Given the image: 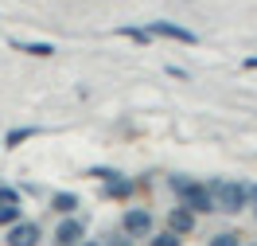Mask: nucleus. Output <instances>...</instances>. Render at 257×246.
<instances>
[{
    "instance_id": "1a4fd4ad",
    "label": "nucleus",
    "mask_w": 257,
    "mask_h": 246,
    "mask_svg": "<svg viewBox=\"0 0 257 246\" xmlns=\"http://www.w3.org/2000/svg\"><path fill=\"white\" fill-rule=\"evenodd\" d=\"M74 207H78V196H74V192H55V196H51V211L70 215Z\"/></svg>"
},
{
    "instance_id": "7ed1b4c3",
    "label": "nucleus",
    "mask_w": 257,
    "mask_h": 246,
    "mask_svg": "<svg viewBox=\"0 0 257 246\" xmlns=\"http://www.w3.org/2000/svg\"><path fill=\"white\" fill-rule=\"evenodd\" d=\"M148 35H164V39H179V43H199V35L191 32V28H179V24H172V20H152V24H145Z\"/></svg>"
},
{
    "instance_id": "9d476101",
    "label": "nucleus",
    "mask_w": 257,
    "mask_h": 246,
    "mask_svg": "<svg viewBox=\"0 0 257 246\" xmlns=\"http://www.w3.org/2000/svg\"><path fill=\"white\" fill-rule=\"evenodd\" d=\"M12 47H16V51H28V55H43V59H47V55H55V47H51V43H20V39H12Z\"/></svg>"
},
{
    "instance_id": "39448f33",
    "label": "nucleus",
    "mask_w": 257,
    "mask_h": 246,
    "mask_svg": "<svg viewBox=\"0 0 257 246\" xmlns=\"http://www.w3.org/2000/svg\"><path fill=\"white\" fill-rule=\"evenodd\" d=\"M82 234H86V219L66 215L63 223L55 227V238H51V242H55V246H78V242H82Z\"/></svg>"
},
{
    "instance_id": "0eeeda50",
    "label": "nucleus",
    "mask_w": 257,
    "mask_h": 246,
    "mask_svg": "<svg viewBox=\"0 0 257 246\" xmlns=\"http://www.w3.org/2000/svg\"><path fill=\"white\" fill-rule=\"evenodd\" d=\"M191 227H195V211H191V207H172V211H168V230L187 234Z\"/></svg>"
},
{
    "instance_id": "f8f14e48",
    "label": "nucleus",
    "mask_w": 257,
    "mask_h": 246,
    "mask_svg": "<svg viewBox=\"0 0 257 246\" xmlns=\"http://www.w3.org/2000/svg\"><path fill=\"white\" fill-rule=\"evenodd\" d=\"M16 219H20V203H0V223L4 227H12Z\"/></svg>"
},
{
    "instance_id": "2eb2a0df",
    "label": "nucleus",
    "mask_w": 257,
    "mask_h": 246,
    "mask_svg": "<svg viewBox=\"0 0 257 246\" xmlns=\"http://www.w3.org/2000/svg\"><path fill=\"white\" fill-rule=\"evenodd\" d=\"M0 203H20V192H12V188H0Z\"/></svg>"
},
{
    "instance_id": "9b49d317",
    "label": "nucleus",
    "mask_w": 257,
    "mask_h": 246,
    "mask_svg": "<svg viewBox=\"0 0 257 246\" xmlns=\"http://www.w3.org/2000/svg\"><path fill=\"white\" fill-rule=\"evenodd\" d=\"M179 238H183V234H176V230H164V234H152V238H148V246H179Z\"/></svg>"
},
{
    "instance_id": "20e7f679",
    "label": "nucleus",
    "mask_w": 257,
    "mask_h": 246,
    "mask_svg": "<svg viewBox=\"0 0 257 246\" xmlns=\"http://www.w3.org/2000/svg\"><path fill=\"white\" fill-rule=\"evenodd\" d=\"M121 227H125L128 238H148L152 234V211L148 207H133V211H125Z\"/></svg>"
},
{
    "instance_id": "f257e3e1",
    "label": "nucleus",
    "mask_w": 257,
    "mask_h": 246,
    "mask_svg": "<svg viewBox=\"0 0 257 246\" xmlns=\"http://www.w3.org/2000/svg\"><path fill=\"white\" fill-rule=\"evenodd\" d=\"M172 192H176V196L183 199V207H191L195 215L214 211V196H210L207 184H195V180H187V176H172Z\"/></svg>"
},
{
    "instance_id": "6ab92c4d",
    "label": "nucleus",
    "mask_w": 257,
    "mask_h": 246,
    "mask_svg": "<svg viewBox=\"0 0 257 246\" xmlns=\"http://www.w3.org/2000/svg\"><path fill=\"white\" fill-rule=\"evenodd\" d=\"M78 246H97V242H78Z\"/></svg>"
},
{
    "instance_id": "f03ea898",
    "label": "nucleus",
    "mask_w": 257,
    "mask_h": 246,
    "mask_svg": "<svg viewBox=\"0 0 257 246\" xmlns=\"http://www.w3.org/2000/svg\"><path fill=\"white\" fill-rule=\"evenodd\" d=\"M210 196H214V207H218V211H226V215H238L241 207L249 203V188L218 180V184H210Z\"/></svg>"
},
{
    "instance_id": "a211bd4d",
    "label": "nucleus",
    "mask_w": 257,
    "mask_h": 246,
    "mask_svg": "<svg viewBox=\"0 0 257 246\" xmlns=\"http://www.w3.org/2000/svg\"><path fill=\"white\" fill-rule=\"evenodd\" d=\"M249 196H253V199H257V188H249Z\"/></svg>"
},
{
    "instance_id": "dca6fc26",
    "label": "nucleus",
    "mask_w": 257,
    "mask_h": 246,
    "mask_svg": "<svg viewBox=\"0 0 257 246\" xmlns=\"http://www.w3.org/2000/svg\"><path fill=\"white\" fill-rule=\"evenodd\" d=\"M109 246H128V234H117V238L109 234Z\"/></svg>"
},
{
    "instance_id": "423d86ee",
    "label": "nucleus",
    "mask_w": 257,
    "mask_h": 246,
    "mask_svg": "<svg viewBox=\"0 0 257 246\" xmlns=\"http://www.w3.org/2000/svg\"><path fill=\"white\" fill-rule=\"evenodd\" d=\"M43 238V230L39 223H28V219H16L12 227H8V246H39Z\"/></svg>"
},
{
    "instance_id": "4468645a",
    "label": "nucleus",
    "mask_w": 257,
    "mask_h": 246,
    "mask_svg": "<svg viewBox=\"0 0 257 246\" xmlns=\"http://www.w3.org/2000/svg\"><path fill=\"white\" fill-rule=\"evenodd\" d=\"M32 137V129H12L8 133V145H20V141H28Z\"/></svg>"
},
{
    "instance_id": "ddd939ff",
    "label": "nucleus",
    "mask_w": 257,
    "mask_h": 246,
    "mask_svg": "<svg viewBox=\"0 0 257 246\" xmlns=\"http://www.w3.org/2000/svg\"><path fill=\"white\" fill-rule=\"evenodd\" d=\"M207 246H238V234H234V230H222V234H214Z\"/></svg>"
},
{
    "instance_id": "f3484780",
    "label": "nucleus",
    "mask_w": 257,
    "mask_h": 246,
    "mask_svg": "<svg viewBox=\"0 0 257 246\" xmlns=\"http://www.w3.org/2000/svg\"><path fill=\"white\" fill-rule=\"evenodd\" d=\"M245 66H249V70H257V59H245Z\"/></svg>"
},
{
    "instance_id": "6e6552de",
    "label": "nucleus",
    "mask_w": 257,
    "mask_h": 246,
    "mask_svg": "<svg viewBox=\"0 0 257 246\" xmlns=\"http://www.w3.org/2000/svg\"><path fill=\"white\" fill-rule=\"evenodd\" d=\"M101 196L128 199V196H133V180H125V176H109V184H105V192H101Z\"/></svg>"
}]
</instances>
